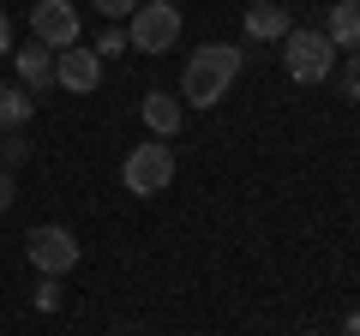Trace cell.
<instances>
[{
    "mask_svg": "<svg viewBox=\"0 0 360 336\" xmlns=\"http://www.w3.org/2000/svg\"><path fill=\"white\" fill-rule=\"evenodd\" d=\"M240 66H246V49H234V42H205V49H193V60L180 66V103L217 108L222 96L234 91Z\"/></svg>",
    "mask_w": 360,
    "mask_h": 336,
    "instance_id": "1",
    "label": "cell"
},
{
    "mask_svg": "<svg viewBox=\"0 0 360 336\" xmlns=\"http://www.w3.org/2000/svg\"><path fill=\"white\" fill-rule=\"evenodd\" d=\"M283 72L295 84H324L336 72V49L324 30H288L283 37Z\"/></svg>",
    "mask_w": 360,
    "mask_h": 336,
    "instance_id": "2",
    "label": "cell"
},
{
    "mask_svg": "<svg viewBox=\"0 0 360 336\" xmlns=\"http://www.w3.org/2000/svg\"><path fill=\"white\" fill-rule=\"evenodd\" d=\"M120 181H127V193H139V198L168 193V186H174V150H168L162 138L132 144V150H127V162H120Z\"/></svg>",
    "mask_w": 360,
    "mask_h": 336,
    "instance_id": "3",
    "label": "cell"
},
{
    "mask_svg": "<svg viewBox=\"0 0 360 336\" xmlns=\"http://www.w3.org/2000/svg\"><path fill=\"white\" fill-rule=\"evenodd\" d=\"M180 42V6L174 0H144L139 13L127 18V49L139 54H162Z\"/></svg>",
    "mask_w": 360,
    "mask_h": 336,
    "instance_id": "4",
    "label": "cell"
},
{
    "mask_svg": "<svg viewBox=\"0 0 360 336\" xmlns=\"http://www.w3.org/2000/svg\"><path fill=\"white\" fill-rule=\"evenodd\" d=\"M78 252H84V246H78V234L60 228V222H42V228L25 234V259L37 264L42 276H54V283H60V276L78 264Z\"/></svg>",
    "mask_w": 360,
    "mask_h": 336,
    "instance_id": "5",
    "label": "cell"
},
{
    "mask_svg": "<svg viewBox=\"0 0 360 336\" xmlns=\"http://www.w3.org/2000/svg\"><path fill=\"white\" fill-rule=\"evenodd\" d=\"M30 37L42 42V49H72L78 42V6L72 0H37V6H30Z\"/></svg>",
    "mask_w": 360,
    "mask_h": 336,
    "instance_id": "6",
    "label": "cell"
},
{
    "mask_svg": "<svg viewBox=\"0 0 360 336\" xmlns=\"http://www.w3.org/2000/svg\"><path fill=\"white\" fill-rule=\"evenodd\" d=\"M54 84L60 91H72V96H90L96 84H103V60H96V49H60L54 54Z\"/></svg>",
    "mask_w": 360,
    "mask_h": 336,
    "instance_id": "7",
    "label": "cell"
},
{
    "mask_svg": "<svg viewBox=\"0 0 360 336\" xmlns=\"http://www.w3.org/2000/svg\"><path fill=\"white\" fill-rule=\"evenodd\" d=\"M139 120L150 127V138H174L180 132V120H186V103L180 96H168V91H144V103H139Z\"/></svg>",
    "mask_w": 360,
    "mask_h": 336,
    "instance_id": "8",
    "label": "cell"
},
{
    "mask_svg": "<svg viewBox=\"0 0 360 336\" xmlns=\"http://www.w3.org/2000/svg\"><path fill=\"white\" fill-rule=\"evenodd\" d=\"M13 66H18V84H25L30 96L54 84V49H42V42H25V49H13Z\"/></svg>",
    "mask_w": 360,
    "mask_h": 336,
    "instance_id": "9",
    "label": "cell"
},
{
    "mask_svg": "<svg viewBox=\"0 0 360 336\" xmlns=\"http://www.w3.org/2000/svg\"><path fill=\"white\" fill-rule=\"evenodd\" d=\"M288 6L283 0H252V6H246V37L252 42H283L288 37Z\"/></svg>",
    "mask_w": 360,
    "mask_h": 336,
    "instance_id": "10",
    "label": "cell"
},
{
    "mask_svg": "<svg viewBox=\"0 0 360 336\" xmlns=\"http://www.w3.org/2000/svg\"><path fill=\"white\" fill-rule=\"evenodd\" d=\"M324 37H330V49L360 54V0H336L330 18H324Z\"/></svg>",
    "mask_w": 360,
    "mask_h": 336,
    "instance_id": "11",
    "label": "cell"
},
{
    "mask_svg": "<svg viewBox=\"0 0 360 336\" xmlns=\"http://www.w3.org/2000/svg\"><path fill=\"white\" fill-rule=\"evenodd\" d=\"M30 115H37V96L25 84H0V132H25Z\"/></svg>",
    "mask_w": 360,
    "mask_h": 336,
    "instance_id": "12",
    "label": "cell"
},
{
    "mask_svg": "<svg viewBox=\"0 0 360 336\" xmlns=\"http://www.w3.org/2000/svg\"><path fill=\"white\" fill-rule=\"evenodd\" d=\"M90 49H96V60H108V54H127V30H120V25H103Z\"/></svg>",
    "mask_w": 360,
    "mask_h": 336,
    "instance_id": "13",
    "label": "cell"
},
{
    "mask_svg": "<svg viewBox=\"0 0 360 336\" xmlns=\"http://www.w3.org/2000/svg\"><path fill=\"white\" fill-rule=\"evenodd\" d=\"M25 156H30V144L18 138V132H6V144H0V168H18Z\"/></svg>",
    "mask_w": 360,
    "mask_h": 336,
    "instance_id": "14",
    "label": "cell"
},
{
    "mask_svg": "<svg viewBox=\"0 0 360 336\" xmlns=\"http://www.w3.org/2000/svg\"><path fill=\"white\" fill-rule=\"evenodd\" d=\"M90 6H96L108 25H115V18H132V13H139V0H90Z\"/></svg>",
    "mask_w": 360,
    "mask_h": 336,
    "instance_id": "15",
    "label": "cell"
},
{
    "mask_svg": "<svg viewBox=\"0 0 360 336\" xmlns=\"http://www.w3.org/2000/svg\"><path fill=\"white\" fill-rule=\"evenodd\" d=\"M60 306V283L54 276H42V288H37V312H54Z\"/></svg>",
    "mask_w": 360,
    "mask_h": 336,
    "instance_id": "16",
    "label": "cell"
},
{
    "mask_svg": "<svg viewBox=\"0 0 360 336\" xmlns=\"http://www.w3.org/2000/svg\"><path fill=\"white\" fill-rule=\"evenodd\" d=\"M342 96L360 103V54H348V72H342Z\"/></svg>",
    "mask_w": 360,
    "mask_h": 336,
    "instance_id": "17",
    "label": "cell"
},
{
    "mask_svg": "<svg viewBox=\"0 0 360 336\" xmlns=\"http://www.w3.org/2000/svg\"><path fill=\"white\" fill-rule=\"evenodd\" d=\"M13 198H18V186H13V168H0V210L13 205Z\"/></svg>",
    "mask_w": 360,
    "mask_h": 336,
    "instance_id": "18",
    "label": "cell"
},
{
    "mask_svg": "<svg viewBox=\"0 0 360 336\" xmlns=\"http://www.w3.org/2000/svg\"><path fill=\"white\" fill-rule=\"evenodd\" d=\"M0 54H13V18L0 13Z\"/></svg>",
    "mask_w": 360,
    "mask_h": 336,
    "instance_id": "19",
    "label": "cell"
},
{
    "mask_svg": "<svg viewBox=\"0 0 360 336\" xmlns=\"http://www.w3.org/2000/svg\"><path fill=\"white\" fill-rule=\"evenodd\" d=\"M342 336H360V306H354V312L342 318Z\"/></svg>",
    "mask_w": 360,
    "mask_h": 336,
    "instance_id": "20",
    "label": "cell"
},
{
    "mask_svg": "<svg viewBox=\"0 0 360 336\" xmlns=\"http://www.w3.org/2000/svg\"><path fill=\"white\" fill-rule=\"evenodd\" d=\"M300 336H319V330H300Z\"/></svg>",
    "mask_w": 360,
    "mask_h": 336,
    "instance_id": "21",
    "label": "cell"
}]
</instances>
